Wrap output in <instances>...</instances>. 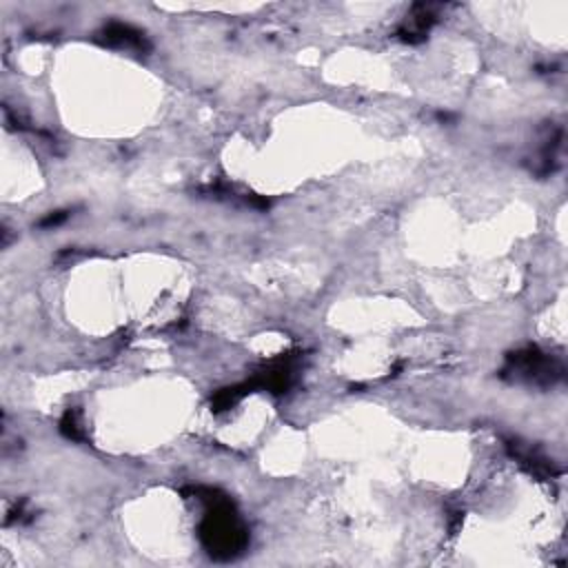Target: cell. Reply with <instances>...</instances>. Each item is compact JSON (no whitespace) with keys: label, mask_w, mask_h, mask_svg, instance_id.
Listing matches in <instances>:
<instances>
[{"label":"cell","mask_w":568,"mask_h":568,"mask_svg":"<svg viewBox=\"0 0 568 568\" xmlns=\"http://www.w3.org/2000/svg\"><path fill=\"white\" fill-rule=\"evenodd\" d=\"M202 539L211 555L233 557L244 546V530L229 508H213L202 526Z\"/></svg>","instance_id":"6da1fadb"}]
</instances>
